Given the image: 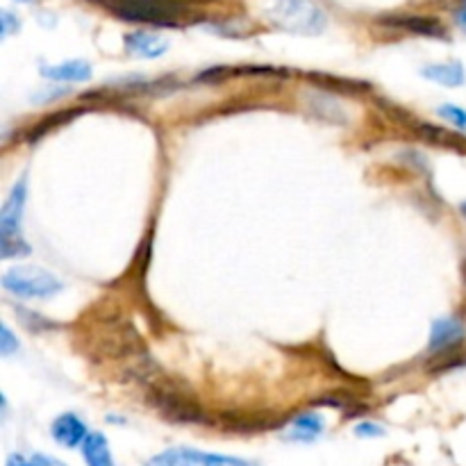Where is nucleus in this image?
Wrapping results in <instances>:
<instances>
[{"label": "nucleus", "instance_id": "9d476101", "mask_svg": "<svg viewBox=\"0 0 466 466\" xmlns=\"http://www.w3.org/2000/svg\"><path fill=\"white\" fill-rule=\"evenodd\" d=\"M126 50L135 57L141 59H157L168 50V41L164 36L153 35V32L137 30L126 35Z\"/></svg>", "mask_w": 466, "mask_h": 466}, {"label": "nucleus", "instance_id": "20e7f679", "mask_svg": "<svg viewBox=\"0 0 466 466\" xmlns=\"http://www.w3.org/2000/svg\"><path fill=\"white\" fill-rule=\"evenodd\" d=\"M3 289L18 299H50L64 289L62 282L39 267H14L5 271Z\"/></svg>", "mask_w": 466, "mask_h": 466}, {"label": "nucleus", "instance_id": "f03ea898", "mask_svg": "<svg viewBox=\"0 0 466 466\" xmlns=\"http://www.w3.org/2000/svg\"><path fill=\"white\" fill-rule=\"evenodd\" d=\"M27 200L25 177L16 182L0 209V258L12 259L18 255H30V246L21 235V218Z\"/></svg>", "mask_w": 466, "mask_h": 466}, {"label": "nucleus", "instance_id": "39448f33", "mask_svg": "<svg viewBox=\"0 0 466 466\" xmlns=\"http://www.w3.org/2000/svg\"><path fill=\"white\" fill-rule=\"evenodd\" d=\"M150 400H153L155 408H157L164 417L171 419V421H177V423L203 421V410L194 403V399L182 394V391H177L176 387H171L168 382L150 387Z\"/></svg>", "mask_w": 466, "mask_h": 466}, {"label": "nucleus", "instance_id": "4be33fe9", "mask_svg": "<svg viewBox=\"0 0 466 466\" xmlns=\"http://www.w3.org/2000/svg\"><path fill=\"white\" fill-rule=\"evenodd\" d=\"M355 435L362 437V440H364V437H367V440H371V437H382V435H385V431H382L378 423L364 421V423H360L358 428H355Z\"/></svg>", "mask_w": 466, "mask_h": 466}, {"label": "nucleus", "instance_id": "bb28decb", "mask_svg": "<svg viewBox=\"0 0 466 466\" xmlns=\"http://www.w3.org/2000/svg\"><path fill=\"white\" fill-rule=\"evenodd\" d=\"M462 214H464V217H466V203L462 205Z\"/></svg>", "mask_w": 466, "mask_h": 466}, {"label": "nucleus", "instance_id": "9b49d317", "mask_svg": "<svg viewBox=\"0 0 466 466\" xmlns=\"http://www.w3.org/2000/svg\"><path fill=\"white\" fill-rule=\"evenodd\" d=\"M41 76L55 82H86L91 77V64L85 59H66L55 66H41Z\"/></svg>", "mask_w": 466, "mask_h": 466}, {"label": "nucleus", "instance_id": "393cba45", "mask_svg": "<svg viewBox=\"0 0 466 466\" xmlns=\"http://www.w3.org/2000/svg\"><path fill=\"white\" fill-rule=\"evenodd\" d=\"M462 280H464V285H466V262L462 264Z\"/></svg>", "mask_w": 466, "mask_h": 466}, {"label": "nucleus", "instance_id": "2eb2a0df", "mask_svg": "<svg viewBox=\"0 0 466 466\" xmlns=\"http://www.w3.org/2000/svg\"><path fill=\"white\" fill-rule=\"evenodd\" d=\"M417 132L423 137V139H428L435 146L440 144V146H449V148L466 150V139H462L460 135H455V132L446 130V127L431 126V123H419Z\"/></svg>", "mask_w": 466, "mask_h": 466}, {"label": "nucleus", "instance_id": "1a4fd4ad", "mask_svg": "<svg viewBox=\"0 0 466 466\" xmlns=\"http://www.w3.org/2000/svg\"><path fill=\"white\" fill-rule=\"evenodd\" d=\"M323 428H326V421L319 412H305L299 414L289 421L285 431V440L294 441V444H312L321 437Z\"/></svg>", "mask_w": 466, "mask_h": 466}, {"label": "nucleus", "instance_id": "f257e3e1", "mask_svg": "<svg viewBox=\"0 0 466 466\" xmlns=\"http://www.w3.org/2000/svg\"><path fill=\"white\" fill-rule=\"evenodd\" d=\"M259 12L278 30L317 36L328 27V14L317 0H259Z\"/></svg>", "mask_w": 466, "mask_h": 466}, {"label": "nucleus", "instance_id": "6ab92c4d", "mask_svg": "<svg viewBox=\"0 0 466 466\" xmlns=\"http://www.w3.org/2000/svg\"><path fill=\"white\" fill-rule=\"evenodd\" d=\"M437 114H440L444 121H449L451 126L458 127V130H466V109L458 107V105H441V107L437 109Z\"/></svg>", "mask_w": 466, "mask_h": 466}, {"label": "nucleus", "instance_id": "b1692460", "mask_svg": "<svg viewBox=\"0 0 466 466\" xmlns=\"http://www.w3.org/2000/svg\"><path fill=\"white\" fill-rule=\"evenodd\" d=\"M455 21L466 32V0H460L458 9H455Z\"/></svg>", "mask_w": 466, "mask_h": 466}, {"label": "nucleus", "instance_id": "dca6fc26", "mask_svg": "<svg viewBox=\"0 0 466 466\" xmlns=\"http://www.w3.org/2000/svg\"><path fill=\"white\" fill-rule=\"evenodd\" d=\"M462 364H466V353H462L460 349H455V350H449V353L437 355V358L432 360L431 367H428V371L444 373V371H451V369H455V367H462Z\"/></svg>", "mask_w": 466, "mask_h": 466}, {"label": "nucleus", "instance_id": "a878e982", "mask_svg": "<svg viewBox=\"0 0 466 466\" xmlns=\"http://www.w3.org/2000/svg\"><path fill=\"white\" fill-rule=\"evenodd\" d=\"M91 3H100V5H105V3H107V0H91Z\"/></svg>", "mask_w": 466, "mask_h": 466}, {"label": "nucleus", "instance_id": "ddd939ff", "mask_svg": "<svg viewBox=\"0 0 466 466\" xmlns=\"http://www.w3.org/2000/svg\"><path fill=\"white\" fill-rule=\"evenodd\" d=\"M82 458H85L86 466H116L112 449H109L103 432H89L86 441L82 444Z\"/></svg>", "mask_w": 466, "mask_h": 466}, {"label": "nucleus", "instance_id": "cd10ccee", "mask_svg": "<svg viewBox=\"0 0 466 466\" xmlns=\"http://www.w3.org/2000/svg\"><path fill=\"white\" fill-rule=\"evenodd\" d=\"M18 3H30V0H18Z\"/></svg>", "mask_w": 466, "mask_h": 466}, {"label": "nucleus", "instance_id": "0eeeda50", "mask_svg": "<svg viewBox=\"0 0 466 466\" xmlns=\"http://www.w3.org/2000/svg\"><path fill=\"white\" fill-rule=\"evenodd\" d=\"M466 337V328L462 326V321L453 317H444V319H437L432 323V330H431V341H428V350L431 353H449V350H455L462 346Z\"/></svg>", "mask_w": 466, "mask_h": 466}, {"label": "nucleus", "instance_id": "a211bd4d", "mask_svg": "<svg viewBox=\"0 0 466 466\" xmlns=\"http://www.w3.org/2000/svg\"><path fill=\"white\" fill-rule=\"evenodd\" d=\"M7 466H66L59 460L48 458V455H32V458H23V455H9Z\"/></svg>", "mask_w": 466, "mask_h": 466}, {"label": "nucleus", "instance_id": "7ed1b4c3", "mask_svg": "<svg viewBox=\"0 0 466 466\" xmlns=\"http://www.w3.org/2000/svg\"><path fill=\"white\" fill-rule=\"evenodd\" d=\"M105 5L123 21L157 27H176L185 14L182 0H107Z\"/></svg>", "mask_w": 466, "mask_h": 466}, {"label": "nucleus", "instance_id": "6e6552de", "mask_svg": "<svg viewBox=\"0 0 466 466\" xmlns=\"http://www.w3.org/2000/svg\"><path fill=\"white\" fill-rule=\"evenodd\" d=\"M50 435H53V440L57 441L59 446H64V449H77L86 441V437H89V431H86L85 421H82L77 414H59L57 419L53 421V426H50Z\"/></svg>", "mask_w": 466, "mask_h": 466}, {"label": "nucleus", "instance_id": "f3484780", "mask_svg": "<svg viewBox=\"0 0 466 466\" xmlns=\"http://www.w3.org/2000/svg\"><path fill=\"white\" fill-rule=\"evenodd\" d=\"M76 114H77V112H59L57 116L46 118V121H41L39 126H36L35 130H32L30 135H27V141H30V144H35L36 139H41V137H44L46 132L53 130V127H57L59 123H64V121H66V118H76Z\"/></svg>", "mask_w": 466, "mask_h": 466}, {"label": "nucleus", "instance_id": "5701e85b", "mask_svg": "<svg viewBox=\"0 0 466 466\" xmlns=\"http://www.w3.org/2000/svg\"><path fill=\"white\" fill-rule=\"evenodd\" d=\"M0 25H3V36H9L12 30H18V21L9 12L0 14Z\"/></svg>", "mask_w": 466, "mask_h": 466}, {"label": "nucleus", "instance_id": "4468645a", "mask_svg": "<svg viewBox=\"0 0 466 466\" xmlns=\"http://www.w3.org/2000/svg\"><path fill=\"white\" fill-rule=\"evenodd\" d=\"M177 464L180 466H253L246 460L228 458V455L203 453V451L182 449L177 451Z\"/></svg>", "mask_w": 466, "mask_h": 466}, {"label": "nucleus", "instance_id": "412c9836", "mask_svg": "<svg viewBox=\"0 0 466 466\" xmlns=\"http://www.w3.org/2000/svg\"><path fill=\"white\" fill-rule=\"evenodd\" d=\"M144 466H180L177 464V451H167V453L155 455Z\"/></svg>", "mask_w": 466, "mask_h": 466}, {"label": "nucleus", "instance_id": "f8f14e48", "mask_svg": "<svg viewBox=\"0 0 466 466\" xmlns=\"http://www.w3.org/2000/svg\"><path fill=\"white\" fill-rule=\"evenodd\" d=\"M421 76L426 80L437 82L444 86H462L466 82L464 66L460 62H441V64H428L421 68Z\"/></svg>", "mask_w": 466, "mask_h": 466}, {"label": "nucleus", "instance_id": "aec40b11", "mask_svg": "<svg viewBox=\"0 0 466 466\" xmlns=\"http://www.w3.org/2000/svg\"><path fill=\"white\" fill-rule=\"evenodd\" d=\"M18 350V339L14 337V332L9 330L7 326L0 328V355L3 358H9L12 353H16Z\"/></svg>", "mask_w": 466, "mask_h": 466}, {"label": "nucleus", "instance_id": "423d86ee", "mask_svg": "<svg viewBox=\"0 0 466 466\" xmlns=\"http://www.w3.org/2000/svg\"><path fill=\"white\" fill-rule=\"evenodd\" d=\"M380 23L385 27L410 32V35L431 36V39H444L446 36V30L440 18L421 16V14H391V16L380 18Z\"/></svg>", "mask_w": 466, "mask_h": 466}]
</instances>
